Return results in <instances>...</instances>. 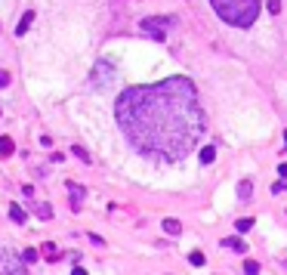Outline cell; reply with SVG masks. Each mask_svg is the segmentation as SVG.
<instances>
[{"label": "cell", "mask_w": 287, "mask_h": 275, "mask_svg": "<svg viewBox=\"0 0 287 275\" xmlns=\"http://www.w3.org/2000/svg\"><path fill=\"white\" fill-rule=\"evenodd\" d=\"M114 114L127 143L139 155L167 164L185 161L207 130L198 90L189 78H167L161 84L124 90Z\"/></svg>", "instance_id": "obj_1"}, {"label": "cell", "mask_w": 287, "mask_h": 275, "mask_svg": "<svg viewBox=\"0 0 287 275\" xmlns=\"http://www.w3.org/2000/svg\"><path fill=\"white\" fill-rule=\"evenodd\" d=\"M219 19H225L235 28H250L259 16V0H210Z\"/></svg>", "instance_id": "obj_2"}, {"label": "cell", "mask_w": 287, "mask_h": 275, "mask_svg": "<svg viewBox=\"0 0 287 275\" xmlns=\"http://www.w3.org/2000/svg\"><path fill=\"white\" fill-rule=\"evenodd\" d=\"M170 25H173V19H145V22H142V31L151 34V37H158V40H164V34H167Z\"/></svg>", "instance_id": "obj_3"}, {"label": "cell", "mask_w": 287, "mask_h": 275, "mask_svg": "<svg viewBox=\"0 0 287 275\" xmlns=\"http://www.w3.org/2000/svg\"><path fill=\"white\" fill-rule=\"evenodd\" d=\"M25 263L22 257H10V254H0V272H10V275H19V272H25Z\"/></svg>", "instance_id": "obj_4"}, {"label": "cell", "mask_w": 287, "mask_h": 275, "mask_svg": "<svg viewBox=\"0 0 287 275\" xmlns=\"http://www.w3.org/2000/svg\"><path fill=\"white\" fill-rule=\"evenodd\" d=\"M223 247H229V251H235V254H244V251H247V244H244L241 238H225Z\"/></svg>", "instance_id": "obj_5"}, {"label": "cell", "mask_w": 287, "mask_h": 275, "mask_svg": "<svg viewBox=\"0 0 287 275\" xmlns=\"http://www.w3.org/2000/svg\"><path fill=\"white\" fill-rule=\"evenodd\" d=\"M10 155H13V139L0 136V158H10Z\"/></svg>", "instance_id": "obj_6"}, {"label": "cell", "mask_w": 287, "mask_h": 275, "mask_svg": "<svg viewBox=\"0 0 287 275\" xmlns=\"http://www.w3.org/2000/svg\"><path fill=\"white\" fill-rule=\"evenodd\" d=\"M31 22H34V13L28 10V13L22 16V22H19V28H16V34H25V31H28V25H31Z\"/></svg>", "instance_id": "obj_7"}, {"label": "cell", "mask_w": 287, "mask_h": 275, "mask_svg": "<svg viewBox=\"0 0 287 275\" xmlns=\"http://www.w3.org/2000/svg\"><path fill=\"white\" fill-rule=\"evenodd\" d=\"M250 192H253V186H250V179H244L241 186H238V198L241 201H250Z\"/></svg>", "instance_id": "obj_8"}, {"label": "cell", "mask_w": 287, "mask_h": 275, "mask_svg": "<svg viewBox=\"0 0 287 275\" xmlns=\"http://www.w3.org/2000/svg\"><path fill=\"white\" fill-rule=\"evenodd\" d=\"M164 229H167V232H170V235H179V232H182V226H179V220H173V216H170V220H164Z\"/></svg>", "instance_id": "obj_9"}, {"label": "cell", "mask_w": 287, "mask_h": 275, "mask_svg": "<svg viewBox=\"0 0 287 275\" xmlns=\"http://www.w3.org/2000/svg\"><path fill=\"white\" fill-rule=\"evenodd\" d=\"M68 189H71V207H80V195H83V189L80 186H74V182H68Z\"/></svg>", "instance_id": "obj_10"}, {"label": "cell", "mask_w": 287, "mask_h": 275, "mask_svg": "<svg viewBox=\"0 0 287 275\" xmlns=\"http://www.w3.org/2000/svg\"><path fill=\"white\" fill-rule=\"evenodd\" d=\"M10 220H13V223H25V210H22L19 204H13V207H10Z\"/></svg>", "instance_id": "obj_11"}, {"label": "cell", "mask_w": 287, "mask_h": 275, "mask_svg": "<svg viewBox=\"0 0 287 275\" xmlns=\"http://www.w3.org/2000/svg\"><path fill=\"white\" fill-rule=\"evenodd\" d=\"M213 158H216V148H213V146L201 148V161H204V164H210V161H213Z\"/></svg>", "instance_id": "obj_12"}, {"label": "cell", "mask_w": 287, "mask_h": 275, "mask_svg": "<svg viewBox=\"0 0 287 275\" xmlns=\"http://www.w3.org/2000/svg\"><path fill=\"white\" fill-rule=\"evenodd\" d=\"M44 257H47V260H59L62 254L56 251V244H44Z\"/></svg>", "instance_id": "obj_13"}, {"label": "cell", "mask_w": 287, "mask_h": 275, "mask_svg": "<svg viewBox=\"0 0 287 275\" xmlns=\"http://www.w3.org/2000/svg\"><path fill=\"white\" fill-rule=\"evenodd\" d=\"M266 10L272 16H278V13H281V0H266Z\"/></svg>", "instance_id": "obj_14"}, {"label": "cell", "mask_w": 287, "mask_h": 275, "mask_svg": "<svg viewBox=\"0 0 287 275\" xmlns=\"http://www.w3.org/2000/svg\"><path fill=\"white\" fill-rule=\"evenodd\" d=\"M235 226H238V232H247V229L253 226V220H250V216H244V220H238Z\"/></svg>", "instance_id": "obj_15"}, {"label": "cell", "mask_w": 287, "mask_h": 275, "mask_svg": "<svg viewBox=\"0 0 287 275\" xmlns=\"http://www.w3.org/2000/svg\"><path fill=\"white\" fill-rule=\"evenodd\" d=\"M189 263H191V266H204V254H201V251H195V254L189 257Z\"/></svg>", "instance_id": "obj_16"}, {"label": "cell", "mask_w": 287, "mask_h": 275, "mask_svg": "<svg viewBox=\"0 0 287 275\" xmlns=\"http://www.w3.org/2000/svg\"><path fill=\"white\" fill-rule=\"evenodd\" d=\"M37 213L47 220V216H53V207H47V204H37Z\"/></svg>", "instance_id": "obj_17"}, {"label": "cell", "mask_w": 287, "mask_h": 275, "mask_svg": "<svg viewBox=\"0 0 287 275\" xmlns=\"http://www.w3.org/2000/svg\"><path fill=\"white\" fill-rule=\"evenodd\" d=\"M244 272H250V275H253V272H259V263H253V260H247V263H244Z\"/></svg>", "instance_id": "obj_18"}, {"label": "cell", "mask_w": 287, "mask_h": 275, "mask_svg": "<svg viewBox=\"0 0 287 275\" xmlns=\"http://www.w3.org/2000/svg\"><path fill=\"white\" fill-rule=\"evenodd\" d=\"M22 260H25V263H34V260H37V251H25Z\"/></svg>", "instance_id": "obj_19"}, {"label": "cell", "mask_w": 287, "mask_h": 275, "mask_svg": "<svg viewBox=\"0 0 287 275\" xmlns=\"http://www.w3.org/2000/svg\"><path fill=\"white\" fill-rule=\"evenodd\" d=\"M6 84H10V74H6V71H0V87H6Z\"/></svg>", "instance_id": "obj_20"}, {"label": "cell", "mask_w": 287, "mask_h": 275, "mask_svg": "<svg viewBox=\"0 0 287 275\" xmlns=\"http://www.w3.org/2000/svg\"><path fill=\"white\" fill-rule=\"evenodd\" d=\"M278 173H281V177H287V164H281V170H278Z\"/></svg>", "instance_id": "obj_21"}]
</instances>
